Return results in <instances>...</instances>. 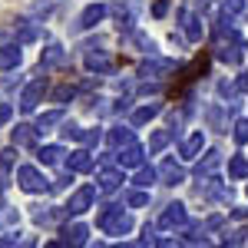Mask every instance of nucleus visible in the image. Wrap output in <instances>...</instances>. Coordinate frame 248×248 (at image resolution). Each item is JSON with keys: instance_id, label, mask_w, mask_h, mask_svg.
<instances>
[{"instance_id": "1", "label": "nucleus", "mask_w": 248, "mask_h": 248, "mask_svg": "<svg viewBox=\"0 0 248 248\" xmlns=\"http://www.w3.org/2000/svg\"><path fill=\"white\" fill-rule=\"evenodd\" d=\"M205 66H209V57H205V53H202V57H195V63H192L189 70L182 73V86H189L192 79H195V73H202ZM182 86H179V90H182ZM179 90H175V93H179Z\"/></svg>"}]
</instances>
